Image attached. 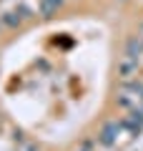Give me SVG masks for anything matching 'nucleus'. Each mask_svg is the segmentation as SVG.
I'll return each instance as SVG.
<instances>
[{
	"label": "nucleus",
	"mask_w": 143,
	"mask_h": 151,
	"mask_svg": "<svg viewBox=\"0 0 143 151\" xmlns=\"http://www.w3.org/2000/svg\"><path fill=\"white\" fill-rule=\"evenodd\" d=\"M121 131H123L121 121H108V124L101 129V136H98V139H101L103 146H116L118 139H121Z\"/></svg>",
	"instance_id": "f257e3e1"
},
{
	"label": "nucleus",
	"mask_w": 143,
	"mask_h": 151,
	"mask_svg": "<svg viewBox=\"0 0 143 151\" xmlns=\"http://www.w3.org/2000/svg\"><path fill=\"white\" fill-rule=\"evenodd\" d=\"M138 73V58H131V55H123L121 63H118V76L123 81H131L133 76Z\"/></svg>",
	"instance_id": "f03ea898"
},
{
	"label": "nucleus",
	"mask_w": 143,
	"mask_h": 151,
	"mask_svg": "<svg viewBox=\"0 0 143 151\" xmlns=\"http://www.w3.org/2000/svg\"><path fill=\"white\" fill-rule=\"evenodd\" d=\"M18 151H38V146H33V144H25V141H23Z\"/></svg>",
	"instance_id": "39448f33"
},
{
	"label": "nucleus",
	"mask_w": 143,
	"mask_h": 151,
	"mask_svg": "<svg viewBox=\"0 0 143 151\" xmlns=\"http://www.w3.org/2000/svg\"><path fill=\"white\" fill-rule=\"evenodd\" d=\"M78 151H90V144H85V146H83V149H78Z\"/></svg>",
	"instance_id": "423d86ee"
},
{
	"label": "nucleus",
	"mask_w": 143,
	"mask_h": 151,
	"mask_svg": "<svg viewBox=\"0 0 143 151\" xmlns=\"http://www.w3.org/2000/svg\"><path fill=\"white\" fill-rule=\"evenodd\" d=\"M126 55H131V58H141V55H143V35H133V38H128Z\"/></svg>",
	"instance_id": "7ed1b4c3"
},
{
	"label": "nucleus",
	"mask_w": 143,
	"mask_h": 151,
	"mask_svg": "<svg viewBox=\"0 0 143 151\" xmlns=\"http://www.w3.org/2000/svg\"><path fill=\"white\" fill-rule=\"evenodd\" d=\"M63 5V0H40V5H38V10H40L43 18H50L53 13H58V8Z\"/></svg>",
	"instance_id": "20e7f679"
}]
</instances>
